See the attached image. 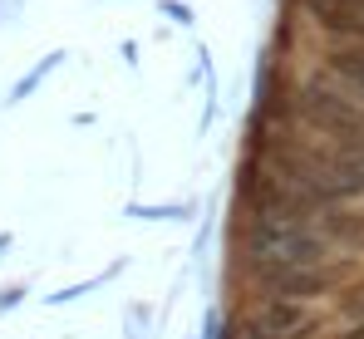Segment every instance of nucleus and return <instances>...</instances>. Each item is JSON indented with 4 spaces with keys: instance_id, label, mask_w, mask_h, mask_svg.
I'll return each mask as SVG.
<instances>
[{
    "instance_id": "obj_1",
    "label": "nucleus",
    "mask_w": 364,
    "mask_h": 339,
    "mask_svg": "<svg viewBox=\"0 0 364 339\" xmlns=\"http://www.w3.org/2000/svg\"><path fill=\"white\" fill-rule=\"evenodd\" d=\"M325 261V236L296 217H251L246 222V266L251 276L310 271Z\"/></svg>"
},
{
    "instance_id": "obj_2",
    "label": "nucleus",
    "mask_w": 364,
    "mask_h": 339,
    "mask_svg": "<svg viewBox=\"0 0 364 339\" xmlns=\"http://www.w3.org/2000/svg\"><path fill=\"white\" fill-rule=\"evenodd\" d=\"M281 172L301 187L310 202H350V197H364V168H360V163H350L345 153H335V158L291 153Z\"/></svg>"
},
{
    "instance_id": "obj_3",
    "label": "nucleus",
    "mask_w": 364,
    "mask_h": 339,
    "mask_svg": "<svg viewBox=\"0 0 364 339\" xmlns=\"http://www.w3.org/2000/svg\"><path fill=\"white\" fill-rule=\"evenodd\" d=\"M296 113H301L310 128L320 133H335V138H364V104L355 99H340L320 84H305L296 94Z\"/></svg>"
},
{
    "instance_id": "obj_4",
    "label": "nucleus",
    "mask_w": 364,
    "mask_h": 339,
    "mask_svg": "<svg viewBox=\"0 0 364 339\" xmlns=\"http://www.w3.org/2000/svg\"><path fill=\"white\" fill-rule=\"evenodd\" d=\"M305 335H310V315L291 300H266L242 330V339H305Z\"/></svg>"
},
{
    "instance_id": "obj_5",
    "label": "nucleus",
    "mask_w": 364,
    "mask_h": 339,
    "mask_svg": "<svg viewBox=\"0 0 364 339\" xmlns=\"http://www.w3.org/2000/svg\"><path fill=\"white\" fill-rule=\"evenodd\" d=\"M256 285L266 290V300H291V305H301L310 295H325L330 285H335V271H325V266H310V271H276V276H256Z\"/></svg>"
},
{
    "instance_id": "obj_6",
    "label": "nucleus",
    "mask_w": 364,
    "mask_h": 339,
    "mask_svg": "<svg viewBox=\"0 0 364 339\" xmlns=\"http://www.w3.org/2000/svg\"><path fill=\"white\" fill-rule=\"evenodd\" d=\"M305 15L325 30H340V35H364V0H301Z\"/></svg>"
},
{
    "instance_id": "obj_7",
    "label": "nucleus",
    "mask_w": 364,
    "mask_h": 339,
    "mask_svg": "<svg viewBox=\"0 0 364 339\" xmlns=\"http://www.w3.org/2000/svg\"><path fill=\"white\" fill-rule=\"evenodd\" d=\"M60 64H64V50H55V55H45L40 64H35V69H30V74H20V79L10 84L5 104H10V109H15V104H25V99H30V94H35V89H40V84H45V79H50V74L60 69Z\"/></svg>"
},
{
    "instance_id": "obj_8",
    "label": "nucleus",
    "mask_w": 364,
    "mask_h": 339,
    "mask_svg": "<svg viewBox=\"0 0 364 339\" xmlns=\"http://www.w3.org/2000/svg\"><path fill=\"white\" fill-rule=\"evenodd\" d=\"M330 69H335L345 84H355V89L364 94V40H360V45H345V50H335V55H330Z\"/></svg>"
},
{
    "instance_id": "obj_9",
    "label": "nucleus",
    "mask_w": 364,
    "mask_h": 339,
    "mask_svg": "<svg viewBox=\"0 0 364 339\" xmlns=\"http://www.w3.org/2000/svg\"><path fill=\"white\" fill-rule=\"evenodd\" d=\"M128 217H138V222H182V217H192V202H168V207H143V202H133Z\"/></svg>"
},
{
    "instance_id": "obj_10",
    "label": "nucleus",
    "mask_w": 364,
    "mask_h": 339,
    "mask_svg": "<svg viewBox=\"0 0 364 339\" xmlns=\"http://www.w3.org/2000/svg\"><path fill=\"white\" fill-rule=\"evenodd\" d=\"M119 276V266H109V271H99L94 281H84V285H64V290H55V295H45L50 305H69V300H79V295H89L94 285H104V281H114Z\"/></svg>"
},
{
    "instance_id": "obj_11",
    "label": "nucleus",
    "mask_w": 364,
    "mask_h": 339,
    "mask_svg": "<svg viewBox=\"0 0 364 339\" xmlns=\"http://www.w3.org/2000/svg\"><path fill=\"white\" fill-rule=\"evenodd\" d=\"M20 300H25V285H5V290H0V315H5V310H15Z\"/></svg>"
},
{
    "instance_id": "obj_12",
    "label": "nucleus",
    "mask_w": 364,
    "mask_h": 339,
    "mask_svg": "<svg viewBox=\"0 0 364 339\" xmlns=\"http://www.w3.org/2000/svg\"><path fill=\"white\" fill-rule=\"evenodd\" d=\"M345 315H350L355 325H364V290H355V295L345 300Z\"/></svg>"
},
{
    "instance_id": "obj_13",
    "label": "nucleus",
    "mask_w": 364,
    "mask_h": 339,
    "mask_svg": "<svg viewBox=\"0 0 364 339\" xmlns=\"http://www.w3.org/2000/svg\"><path fill=\"white\" fill-rule=\"evenodd\" d=\"M163 10H168V15H173V20H178V25H192V10H187V5H182V0H168V5H163Z\"/></svg>"
},
{
    "instance_id": "obj_14",
    "label": "nucleus",
    "mask_w": 364,
    "mask_h": 339,
    "mask_svg": "<svg viewBox=\"0 0 364 339\" xmlns=\"http://www.w3.org/2000/svg\"><path fill=\"white\" fill-rule=\"evenodd\" d=\"M340 339H364V325H355V330H345Z\"/></svg>"
},
{
    "instance_id": "obj_15",
    "label": "nucleus",
    "mask_w": 364,
    "mask_h": 339,
    "mask_svg": "<svg viewBox=\"0 0 364 339\" xmlns=\"http://www.w3.org/2000/svg\"><path fill=\"white\" fill-rule=\"evenodd\" d=\"M0 251H10V231H0Z\"/></svg>"
}]
</instances>
